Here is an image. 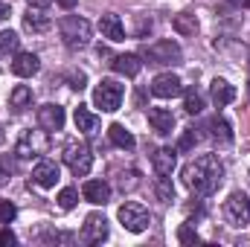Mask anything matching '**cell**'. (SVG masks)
Returning <instances> with one entry per match:
<instances>
[{
	"mask_svg": "<svg viewBox=\"0 0 250 247\" xmlns=\"http://www.w3.org/2000/svg\"><path fill=\"white\" fill-rule=\"evenodd\" d=\"M0 143H3V131H0Z\"/></svg>",
	"mask_w": 250,
	"mask_h": 247,
	"instance_id": "41",
	"label": "cell"
},
{
	"mask_svg": "<svg viewBox=\"0 0 250 247\" xmlns=\"http://www.w3.org/2000/svg\"><path fill=\"white\" fill-rule=\"evenodd\" d=\"M184 108H187V114H201V111H204V96H201L198 90H187Z\"/></svg>",
	"mask_w": 250,
	"mask_h": 247,
	"instance_id": "28",
	"label": "cell"
},
{
	"mask_svg": "<svg viewBox=\"0 0 250 247\" xmlns=\"http://www.w3.org/2000/svg\"><path fill=\"white\" fill-rule=\"evenodd\" d=\"M172 26H175L178 35H195V32H198V18H195L192 12H181V15H175Z\"/></svg>",
	"mask_w": 250,
	"mask_h": 247,
	"instance_id": "23",
	"label": "cell"
},
{
	"mask_svg": "<svg viewBox=\"0 0 250 247\" xmlns=\"http://www.w3.org/2000/svg\"><path fill=\"white\" fill-rule=\"evenodd\" d=\"M108 137H111V143H114L117 148H123V151H131V148H134L131 131H125V125H120V123H114L108 128Z\"/></svg>",
	"mask_w": 250,
	"mask_h": 247,
	"instance_id": "22",
	"label": "cell"
},
{
	"mask_svg": "<svg viewBox=\"0 0 250 247\" xmlns=\"http://www.w3.org/2000/svg\"><path fill=\"white\" fill-rule=\"evenodd\" d=\"M175 163H178V148H157L154 157H151V166H154L157 178H169L175 172Z\"/></svg>",
	"mask_w": 250,
	"mask_h": 247,
	"instance_id": "12",
	"label": "cell"
},
{
	"mask_svg": "<svg viewBox=\"0 0 250 247\" xmlns=\"http://www.w3.org/2000/svg\"><path fill=\"white\" fill-rule=\"evenodd\" d=\"M18 44H21V38H18V32H12V29H6V32H0V56H9V53H18Z\"/></svg>",
	"mask_w": 250,
	"mask_h": 247,
	"instance_id": "27",
	"label": "cell"
},
{
	"mask_svg": "<svg viewBox=\"0 0 250 247\" xmlns=\"http://www.w3.org/2000/svg\"><path fill=\"white\" fill-rule=\"evenodd\" d=\"M123 84L120 82H114V79H102L99 84H96V90H93V105L96 108H102L105 114H114L120 105H123Z\"/></svg>",
	"mask_w": 250,
	"mask_h": 247,
	"instance_id": "4",
	"label": "cell"
},
{
	"mask_svg": "<svg viewBox=\"0 0 250 247\" xmlns=\"http://www.w3.org/2000/svg\"><path fill=\"white\" fill-rule=\"evenodd\" d=\"M236 3H242V6H250V0H236Z\"/></svg>",
	"mask_w": 250,
	"mask_h": 247,
	"instance_id": "40",
	"label": "cell"
},
{
	"mask_svg": "<svg viewBox=\"0 0 250 247\" xmlns=\"http://www.w3.org/2000/svg\"><path fill=\"white\" fill-rule=\"evenodd\" d=\"M209 96H212L215 108H224V105H230V102L236 99V87H233L227 79H212V84H209Z\"/></svg>",
	"mask_w": 250,
	"mask_h": 247,
	"instance_id": "14",
	"label": "cell"
},
{
	"mask_svg": "<svg viewBox=\"0 0 250 247\" xmlns=\"http://www.w3.org/2000/svg\"><path fill=\"white\" fill-rule=\"evenodd\" d=\"M76 201H79V192H76L73 186H64L62 192H59V206H62V209H73Z\"/></svg>",
	"mask_w": 250,
	"mask_h": 247,
	"instance_id": "29",
	"label": "cell"
},
{
	"mask_svg": "<svg viewBox=\"0 0 250 247\" xmlns=\"http://www.w3.org/2000/svg\"><path fill=\"white\" fill-rule=\"evenodd\" d=\"M178 242H181V245H198V242H201V236H198L189 224H184V227L178 230Z\"/></svg>",
	"mask_w": 250,
	"mask_h": 247,
	"instance_id": "30",
	"label": "cell"
},
{
	"mask_svg": "<svg viewBox=\"0 0 250 247\" xmlns=\"http://www.w3.org/2000/svg\"><path fill=\"white\" fill-rule=\"evenodd\" d=\"M111 67H114L120 76H128V79H134V76L140 73L143 62H140V56H134V53H123V56H114Z\"/></svg>",
	"mask_w": 250,
	"mask_h": 247,
	"instance_id": "19",
	"label": "cell"
},
{
	"mask_svg": "<svg viewBox=\"0 0 250 247\" xmlns=\"http://www.w3.org/2000/svg\"><path fill=\"white\" fill-rule=\"evenodd\" d=\"M38 67H41V62H38L35 53H18L15 62H12V73L21 76V79H29V76L38 73Z\"/></svg>",
	"mask_w": 250,
	"mask_h": 247,
	"instance_id": "15",
	"label": "cell"
},
{
	"mask_svg": "<svg viewBox=\"0 0 250 247\" xmlns=\"http://www.w3.org/2000/svg\"><path fill=\"white\" fill-rule=\"evenodd\" d=\"M64 163L70 166V172L76 178H84L90 172V166H93V154H90V148L84 143H76L73 140V143L64 145Z\"/></svg>",
	"mask_w": 250,
	"mask_h": 247,
	"instance_id": "5",
	"label": "cell"
},
{
	"mask_svg": "<svg viewBox=\"0 0 250 247\" xmlns=\"http://www.w3.org/2000/svg\"><path fill=\"white\" fill-rule=\"evenodd\" d=\"M151 93H154L157 99H172V96L184 93V84H181V79H178L175 73H160V76H154V82H151Z\"/></svg>",
	"mask_w": 250,
	"mask_h": 247,
	"instance_id": "10",
	"label": "cell"
},
{
	"mask_svg": "<svg viewBox=\"0 0 250 247\" xmlns=\"http://www.w3.org/2000/svg\"><path fill=\"white\" fill-rule=\"evenodd\" d=\"M82 195L90 204H108L111 201V186L105 184V181H87V184L82 186Z\"/></svg>",
	"mask_w": 250,
	"mask_h": 247,
	"instance_id": "18",
	"label": "cell"
},
{
	"mask_svg": "<svg viewBox=\"0 0 250 247\" xmlns=\"http://www.w3.org/2000/svg\"><path fill=\"white\" fill-rule=\"evenodd\" d=\"M120 221H123V227L128 233H143V230H148V221H151V215H148V209L143 206V204H123L120 206Z\"/></svg>",
	"mask_w": 250,
	"mask_h": 247,
	"instance_id": "6",
	"label": "cell"
},
{
	"mask_svg": "<svg viewBox=\"0 0 250 247\" xmlns=\"http://www.w3.org/2000/svg\"><path fill=\"white\" fill-rule=\"evenodd\" d=\"M70 82H73V84H70L73 90H82V87H84V73H73Z\"/></svg>",
	"mask_w": 250,
	"mask_h": 247,
	"instance_id": "36",
	"label": "cell"
},
{
	"mask_svg": "<svg viewBox=\"0 0 250 247\" xmlns=\"http://www.w3.org/2000/svg\"><path fill=\"white\" fill-rule=\"evenodd\" d=\"M224 215L233 227H248L250 224V198L245 192H233L224 204Z\"/></svg>",
	"mask_w": 250,
	"mask_h": 247,
	"instance_id": "7",
	"label": "cell"
},
{
	"mask_svg": "<svg viewBox=\"0 0 250 247\" xmlns=\"http://www.w3.org/2000/svg\"><path fill=\"white\" fill-rule=\"evenodd\" d=\"M108 239V218L99 212H90L82 224V242L84 245H102Z\"/></svg>",
	"mask_w": 250,
	"mask_h": 247,
	"instance_id": "9",
	"label": "cell"
},
{
	"mask_svg": "<svg viewBox=\"0 0 250 247\" xmlns=\"http://www.w3.org/2000/svg\"><path fill=\"white\" fill-rule=\"evenodd\" d=\"M99 29H102V35H105L108 41H123L125 38L123 21H120V15H114V12H108V15L99 18Z\"/></svg>",
	"mask_w": 250,
	"mask_h": 247,
	"instance_id": "16",
	"label": "cell"
},
{
	"mask_svg": "<svg viewBox=\"0 0 250 247\" xmlns=\"http://www.w3.org/2000/svg\"><path fill=\"white\" fill-rule=\"evenodd\" d=\"M221 178H224V166L215 154H201L184 166V184L201 198L212 195L221 186Z\"/></svg>",
	"mask_w": 250,
	"mask_h": 247,
	"instance_id": "1",
	"label": "cell"
},
{
	"mask_svg": "<svg viewBox=\"0 0 250 247\" xmlns=\"http://www.w3.org/2000/svg\"><path fill=\"white\" fill-rule=\"evenodd\" d=\"M148 123L151 128L157 131V134H172V128H175V117H172V111L169 108H151L148 111Z\"/></svg>",
	"mask_w": 250,
	"mask_h": 247,
	"instance_id": "17",
	"label": "cell"
},
{
	"mask_svg": "<svg viewBox=\"0 0 250 247\" xmlns=\"http://www.w3.org/2000/svg\"><path fill=\"white\" fill-rule=\"evenodd\" d=\"M76 3H79V0H59V6H62V9H73Z\"/></svg>",
	"mask_w": 250,
	"mask_h": 247,
	"instance_id": "39",
	"label": "cell"
},
{
	"mask_svg": "<svg viewBox=\"0 0 250 247\" xmlns=\"http://www.w3.org/2000/svg\"><path fill=\"white\" fill-rule=\"evenodd\" d=\"M32 184H38L41 189L56 186L59 184V163H53V160H41V163L32 169Z\"/></svg>",
	"mask_w": 250,
	"mask_h": 247,
	"instance_id": "13",
	"label": "cell"
},
{
	"mask_svg": "<svg viewBox=\"0 0 250 247\" xmlns=\"http://www.w3.org/2000/svg\"><path fill=\"white\" fill-rule=\"evenodd\" d=\"M6 18H9V3H3V0H0V23H3Z\"/></svg>",
	"mask_w": 250,
	"mask_h": 247,
	"instance_id": "37",
	"label": "cell"
},
{
	"mask_svg": "<svg viewBox=\"0 0 250 247\" xmlns=\"http://www.w3.org/2000/svg\"><path fill=\"white\" fill-rule=\"evenodd\" d=\"M47 148H50V137H47V131H23L21 137H18V143H15V154L18 157H23V160H32V157H41V154H47Z\"/></svg>",
	"mask_w": 250,
	"mask_h": 247,
	"instance_id": "3",
	"label": "cell"
},
{
	"mask_svg": "<svg viewBox=\"0 0 250 247\" xmlns=\"http://www.w3.org/2000/svg\"><path fill=\"white\" fill-rule=\"evenodd\" d=\"M73 120H76V128H79L82 134H90V131H96V125H99V120H96L84 105L76 108V117H73Z\"/></svg>",
	"mask_w": 250,
	"mask_h": 247,
	"instance_id": "24",
	"label": "cell"
},
{
	"mask_svg": "<svg viewBox=\"0 0 250 247\" xmlns=\"http://www.w3.org/2000/svg\"><path fill=\"white\" fill-rule=\"evenodd\" d=\"M15 215H18L15 204H9V201H0V224H12V221H15Z\"/></svg>",
	"mask_w": 250,
	"mask_h": 247,
	"instance_id": "31",
	"label": "cell"
},
{
	"mask_svg": "<svg viewBox=\"0 0 250 247\" xmlns=\"http://www.w3.org/2000/svg\"><path fill=\"white\" fill-rule=\"evenodd\" d=\"M143 56H146L148 64H181V59H184V53H181V47L175 41H157Z\"/></svg>",
	"mask_w": 250,
	"mask_h": 247,
	"instance_id": "8",
	"label": "cell"
},
{
	"mask_svg": "<svg viewBox=\"0 0 250 247\" xmlns=\"http://www.w3.org/2000/svg\"><path fill=\"white\" fill-rule=\"evenodd\" d=\"M9 175H12V163L9 160H0V189L9 184Z\"/></svg>",
	"mask_w": 250,
	"mask_h": 247,
	"instance_id": "33",
	"label": "cell"
},
{
	"mask_svg": "<svg viewBox=\"0 0 250 247\" xmlns=\"http://www.w3.org/2000/svg\"><path fill=\"white\" fill-rule=\"evenodd\" d=\"M59 32H62L64 44H67L70 50H82V47L90 44V23H87L84 18H79V15H67V18H62Z\"/></svg>",
	"mask_w": 250,
	"mask_h": 247,
	"instance_id": "2",
	"label": "cell"
},
{
	"mask_svg": "<svg viewBox=\"0 0 250 247\" xmlns=\"http://www.w3.org/2000/svg\"><path fill=\"white\" fill-rule=\"evenodd\" d=\"M209 128H212V137L218 143H233V131H230V123L224 117H212L209 120Z\"/></svg>",
	"mask_w": 250,
	"mask_h": 247,
	"instance_id": "25",
	"label": "cell"
},
{
	"mask_svg": "<svg viewBox=\"0 0 250 247\" xmlns=\"http://www.w3.org/2000/svg\"><path fill=\"white\" fill-rule=\"evenodd\" d=\"M23 26L29 32H47L50 29V15L44 9H38V6H29V12L23 15Z\"/></svg>",
	"mask_w": 250,
	"mask_h": 247,
	"instance_id": "20",
	"label": "cell"
},
{
	"mask_svg": "<svg viewBox=\"0 0 250 247\" xmlns=\"http://www.w3.org/2000/svg\"><path fill=\"white\" fill-rule=\"evenodd\" d=\"M18 239H15V233L12 230H0V247H6V245H15Z\"/></svg>",
	"mask_w": 250,
	"mask_h": 247,
	"instance_id": "35",
	"label": "cell"
},
{
	"mask_svg": "<svg viewBox=\"0 0 250 247\" xmlns=\"http://www.w3.org/2000/svg\"><path fill=\"white\" fill-rule=\"evenodd\" d=\"M38 125L44 131H62L64 128V108L62 105H41L38 108Z\"/></svg>",
	"mask_w": 250,
	"mask_h": 247,
	"instance_id": "11",
	"label": "cell"
},
{
	"mask_svg": "<svg viewBox=\"0 0 250 247\" xmlns=\"http://www.w3.org/2000/svg\"><path fill=\"white\" fill-rule=\"evenodd\" d=\"M9 108H15V111H26V108H32V87L18 84V87L9 93Z\"/></svg>",
	"mask_w": 250,
	"mask_h": 247,
	"instance_id": "21",
	"label": "cell"
},
{
	"mask_svg": "<svg viewBox=\"0 0 250 247\" xmlns=\"http://www.w3.org/2000/svg\"><path fill=\"white\" fill-rule=\"evenodd\" d=\"M154 195H157L163 204H172V201H175V186H172V181H169V178H157Z\"/></svg>",
	"mask_w": 250,
	"mask_h": 247,
	"instance_id": "26",
	"label": "cell"
},
{
	"mask_svg": "<svg viewBox=\"0 0 250 247\" xmlns=\"http://www.w3.org/2000/svg\"><path fill=\"white\" fill-rule=\"evenodd\" d=\"M26 3H29V6H38V9H47L53 0H26Z\"/></svg>",
	"mask_w": 250,
	"mask_h": 247,
	"instance_id": "38",
	"label": "cell"
},
{
	"mask_svg": "<svg viewBox=\"0 0 250 247\" xmlns=\"http://www.w3.org/2000/svg\"><path fill=\"white\" fill-rule=\"evenodd\" d=\"M44 242H73V236L70 233H44Z\"/></svg>",
	"mask_w": 250,
	"mask_h": 247,
	"instance_id": "34",
	"label": "cell"
},
{
	"mask_svg": "<svg viewBox=\"0 0 250 247\" xmlns=\"http://www.w3.org/2000/svg\"><path fill=\"white\" fill-rule=\"evenodd\" d=\"M195 143H198V134H195V131H187V134L178 140V145H175V148H178V151H189Z\"/></svg>",
	"mask_w": 250,
	"mask_h": 247,
	"instance_id": "32",
	"label": "cell"
}]
</instances>
